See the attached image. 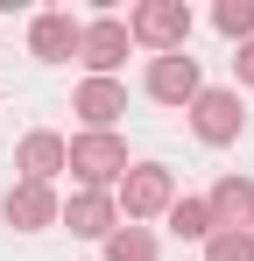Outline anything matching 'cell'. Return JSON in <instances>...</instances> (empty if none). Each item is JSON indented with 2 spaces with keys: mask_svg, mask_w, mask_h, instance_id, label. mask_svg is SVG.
Returning <instances> with one entry per match:
<instances>
[{
  "mask_svg": "<svg viewBox=\"0 0 254 261\" xmlns=\"http://www.w3.org/2000/svg\"><path fill=\"white\" fill-rule=\"evenodd\" d=\"M71 170L85 176V191L120 184L127 176V141H113V134H78V141H71Z\"/></svg>",
  "mask_w": 254,
  "mask_h": 261,
  "instance_id": "obj_1",
  "label": "cell"
},
{
  "mask_svg": "<svg viewBox=\"0 0 254 261\" xmlns=\"http://www.w3.org/2000/svg\"><path fill=\"white\" fill-rule=\"evenodd\" d=\"M127 36L134 43H156V49H184V36H191V7L184 0H148V7H134V21H127Z\"/></svg>",
  "mask_w": 254,
  "mask_h": 261,
  "instance_id": "obj_2",
  "label": "cell"
},
{
  "mask_svg": "<svg viewBox=\"0 0 254 261\" xmlns=\"http://www.w3.org/2000/svg\"><path fill=\"white\" fill-rule=\"evenodd\" d=\"M240 120H247V113H240V92H226V85H212V92L191 99V127H198V141H212V148H219V141H233Z\"/></svg>",
  "mask_w": 254,
  "mask_h": 261,
  "instance_id": "obj_3",
  "label": "cell"
},
{
  "mask_svg": "<svg viewBox=\"0 0 254 261\" xmlns=\"http://www.w3.org/2000/svg\"><path fill=\"white\" fill-rule=\"evenodd\" d=\"M120 205H127V219L169 212V205H176V191H169V170H156V163H141V170H127V176H120Z\"/></svg>",
  "mask_w": 254,
  "mask_h": 261,
  "instance_id": "obj_4",
  "label": "cell"
},
{
  "mask_svg": "<svg viewBox=\"0 0 254 261\" xmlns=\"http://www.w3.org/2000/svg\"><path fill=\"white\" fill-rule=\"evenodd\" d=\"M64 226H71L78 240H113V226H120V205H113L106 191H78V198L64 205Z\"/></svg>",
  "mask_w": 254,
  "mask_h": 261,
  "instance_id": "obj_5",
  "label": "cell"
},
{
  "mask_svg": "<svg viewBox=\"0 0 254 261\" xmlns=\"http://www.w3.org/2000/svg\"><path fill=\"white\" fill-rule=\"evenodd\" d=\"M205 205H212V226H219V233H247V219H254V184H247V176H219V191H212Z\"/></svg>",
  "mask_w": 254,
  "mask_h": 261,
  "instance_id": "obj_6",
  "label": "cell"
},
{
  "mask_svg": "<svg viewBox=\"0 0 254 261\" xmlns=\"http://www.w3.org/2000/svg\"><path fill=\"white\" fill-rule=\"evenodd\" d=\"M78 21H71V14H36V21H29V49H36L42 64H64V57H78Z\"/></svg>",
  "mask_w": 254,
  "mask_h": 261,
  "instance_id": "obj_7",
  "label": "cell"
},
{
  "mask_svg": "<svg viewBox=\"0 0 254 261\" xmlns=\"http://www.w3.org/2000/svg\"><path fill=\"white\" fill-rule=\"evenodd\" d=\"M148 92H156V99H169V106H176V99H198V57H184V49H176V57H156V64H148Z\"/></svg>",
  "mask_w": 254,
  "mask_h": 261,
  "instance_id": "obj_8",
  "label": "cell"
},
{
  "mask_svg": "<svg viewBox=\"0 0 254 261\" xmlns=\"http://www.w3.org/2000/svg\"><path fill=\"white\" fill-rule=\"evenodd\" d=\"M127 43H134V36H127V21H92V29L78 36V57L106 78L113 64H127Z\"/></svg>",
  "mask_w": 254,
  "mask_h": 261,
  "instance_id": "obj_9",
  "label": "cell"
},
{
  "mask_svg": "<svg viewBox=\"0 0 254 261\" xmlns=\"http://www.w3.org/2000/svg\"><path fill=\"white\" fill-rule=\"evenodd\" d=\"M57 219V198H49V184H14L7 191V226H21V233H36V226H49Z\"/></svg>",
  "mask_w": 254,
  "mask_h": 261,
  "instance_id": "obj_10",
  "label": "cell"
},
{
  "mask_svg": "<svg viewBox=\"0 0 254 261\" xmlns=\"http://www.w3.org/2000/svg\"><path fill=\"white\" fill-rule=\"evenodd\" d=\"M78 113L92 120V134H106V127L127 113V92L113 85V78H85V85H78Z\"/></svg>",
  "mask_w": 254,
  "mask_h": 261,
  "instance_id": "obj_11",
  "label": "cell"
},
{
  "mask_svg": "<svg viewBox=\"0 0 254 261\" xmlns=\"http://www.w3.org/2000/svg\"><path fill=\"white\" fill-rule=\"evenodd\" d=\"M21 170H29V184H49L57 170H71V148L57 134H29L21 141Z\"/></svg>",
  "mask_w": 254,
  "mask_h": 261,
  "instance_id": "obj_12",
  "label": "cell"
},
{
  "mask_svg": "<svg viewBox=\"0 0 254 261\" xmlns=\"http://www.w3.org/2000/svg\"><path fill=\"white\" fill-rule=\"evenodd\" d=\"M169 233H176V240H212V233H219V226H212V205L205 198H176V205H169Z\"/></svg>",
  "mask_w": 254,
  "mask_h": 261,
  "instance_id": "obj_13",
  "label": "cell"
},
{
  "mask_svg": "<svg viewBox=\"0 0 254 261\" xmlns=\"http://www.w3.org/2000/svg\"><path fill=\"white\" fill-rule=\"evenodd\" d=\"M106 261H156V240H148L141 226H120V233L106 240Z\"/></svg>",
  "mask_w": 254,
  "mask_h": 261,
  "instance_id": "obj_14",
  "label": "cell"
},
{
  "mask_svg": "<svg viewBox=\"0 0 254 261\" xmlns=\"http://www.w3.org/2000/svg\"><path fill=\"white\" fill-rule=\"evenodd\" d=\"M205 254L212 261H254V240H247V233H212Z\"/></svg>",
  "mask_w": 254,
  "mask_h": 261,
  "instance_id": "obj_15",
  "label": "cell"
},
{
  "mask_svg": "<svg viewBox=\"0 0 254 261\" xmlns=\"http://www.w3.org/2000/svg\"><path fill=\"white\" fill-rule=\"evenodd\" d=\"M212 21H219L226 36H254V0H226V7H219Z\"/></svg>",
  "mask_w": 254,
  "mask_h": 261,
  "instance_id": "obj_16",
  "label": "cell"
},
{
  "mask_svg": "<svg viewBox=\"0 0 254 261\" xmlns=\"http://www.w3.org/2000/svg\"><path fill=\"white\" fill-rule=\"evenodd\" d=\"M233 71H240V85H254V43L240 49V57H233Z\"/></svg>",
  "mask_w": 254,
  "mask_h": 261,
  "instance_id": "obj_17",
  "label": "cell"
}]
</instances>
